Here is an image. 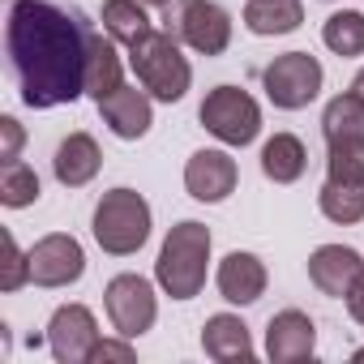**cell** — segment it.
<instances>
[{
	"label": "cell",
	"mask_w": 364,
	"mask_h": 364,
	"mask_svg": "<svg viewBox=\"0 0 364 364\" xmlns=\"http://www.w3.org/2000/svg\"><path fill=\"white\" fill-rule=\"evenodd\" d=\"M321 133L326 146H364V95L360 90L334 95L321 112Z\"/></svg>",
	"instance_id": "ac0fdd59"
},
{
	"label": "cell",
	"mask_w": 364,
	"mask_h": 364,
	"mask_svg": "<svg viewBox=\"0 0 364 364\" xmlns=\"http://www.w3.org/2000/svg\"><path fill=\"white\" fill-rule=\"evenodd\" d=\"M90 360H120V364H129V360H133V347H129V338H124V343L99 338V347H95V355H90Z\"/></svg>",
	"instance_id": "f1b7e54d"
},
{
	"label": "cell",
	"mask_w": 364,
	"mask_h": 364,
	"mask_svg": "<svg viewBox=\"0 0 364 364\" xmlns=\"http://www.w3.org/2000/svg\"><path fill=\"white\" fill-rule=\"evenodd\" d=\"M309 167V150L296 133H274L266 146H262V171L274 185H296Z\"/></svg>",
	"instance_id": "ffe728a7"
},
{
	"label": "cell",
	"mask_w": 364,
	"mask_h": 364,
	"mask_svg": "<svg viewBox=\"0 0 364 364\" xmlns=\"http://www.w3.org/2000/svg\"><path fill=\"white\" fill-rule=\"evenodd\" d=\"M103 304H107V317H112L120 338H141L159 317L154 287L141 274H116L107 283V291H103Z\"/></svg>",
	"instance_id": "ba28073f"
},
{
	"label": "cell",
	"mask_w": 364,
	"mask_h": 364,
	"mask_svg": "<svg viewBox=\"0 0 364 364\" xmlns=\"http://www.w3.org/2000/svg\"><path fill=\"white\" fill-rule=\"evenodd\" d=\"M141 5H154V9H163V5H167V0H141Z\"/></svg>",
	"instance_id": "1f68e13d"
},
{
	"label": "cell",
	"mask_w": 364,
	"mask_h": 364,
	"mask_svg": "<svg viewBox=\"0 0 364 364\" xmlns=\"http://www.w3.org/2000/svg\"><path fill=\"white\" fill-rule=\"evenodd\" d=\"M304 22L300 0H249L245 5V26L253 35H291Z\"/></svg>",
	"instance_id": "7402d4cb"
},
{
	"label": "cell",
	"mask_w": 364,
	"mask_h": 364,
	"mask_svg": "<svg viewBox=\"0 0 364 364\" xmlns=\"http://www.w3.org/2000/svg\"><path fill=\"white\" fill-rule=\"evenodd\" d=\"M99 22H103V31H107L116 43H124V48H137V43L154 31V22L146 18V5H141V0H103Z\"/></svg>",
	"instance_id": "44dd1931"
},
{
	"label": "cell",
	"mask_w": 364,
	"mask_h": 364,
	"mask_svg": "<svg viewBox=\"0 0 364 364\" xmlns=\"http://www.w3.org/2000/svg\"><path fill=\"white\" fill-rule=\"evenodd\" d=\"M351 360H355V364H364V347H360V351H355V355H351Z\"/></svg>",
	"instance_id": "d6a6232c"
},
{
	"label": "cell",
	"mask_w": 364,
	"mask_h": 364,
	"mask_svg": "<svg viewBox=\"0 0 364 364\" xmlns=\"http://www.w3.org/2000/svg\"><path fill=\"white\" fill-rule=\"evenodd\" d=\"M321 82H326L321 60L309 56V52H283V56H274V60L262 69L266 95H270V103L283 107V112L309 107V103L321 95Z\"/></svg>",
	"instance_id": "52a82bcc"
},
{
	"label": "cell",
	"mask_w": 364,
	"mask_h": 364,
	"mask_svg": "<svg viewBox=\"0 0 364 364\" xmlns=\"http://www.w3.org/2000/svg\"><path fill=\"white\" fill-rule=\"evenodd\" d=\"M317 210L330 223H360L364 219V185H347V180H326L317 189Z\"/></svg>",
	"instance_id": "603a6c76"
},
{
	"label": "cell",
	"mask_w": 364,
	"mask_h": 364,
	"mask_svg": "<svg viewBox=\"0 0 364 364\" xmlns=\"http://www.w3.org/2000/svg\"><path fill=\"white\" fill-rule=\"evenodd\" d=\"M86 48L90 26L77 9H60L52 0H14L9 5L5 52L26 107L48 112L86 95Z\"/></svg>",
	"instance_id": "6da1fadb"
},
{
	"label": "cell",
	"mask_w": 364,
	"mask_h": 364,
	"mask_svg": "<svg viewBox=\"0 0 364 364\" xmlns=\"http://www.w3.org/2000/svg\"><path fill=\"white\" fill-rule=\"evenodd\" d=\"M103 167V150L90 133H69L60 146H56V159H52V171L65 189H82L99 176Z\"/></svg>",
	"instance_id": "2e32d148"
},
{
	"label": "cell",
	"mask_w": 364,
	"mask_h": 364,
	"mask_svg": "<svg viewBox=\"0 0 364 364\" xmlns=\"http://www.w3.org/2000/svg\"><path fill=\"white\" fill-rule=\"evenodd\" d=\"M159 14H163L159 18L163 31L185 48H193L198 56H223L232 43V18L215 0H167Z\"/></svg>",
	"instance_id": "5b68a950"
},
{
	"label": "cell",
	"mask_w": 364,
	"mask_h": 364,
	"mask_svg": "<svg viewBox=\"0 0 364 364\" xmlns=\"http://www.w3.org/2000/svg\"><path fill=\"white\" fill-rule=\"evenodd\" d=\"M343 300H347V313H351V321H355V326H364V274L351 283V291H347Z\"/></svg>",
	"instance_id": "f546056e"
},
{
	"label": "cell",
	"mask_w": 364,
	"mask_h": 364,
	"mask_svg": "<svg viewBox=\"0 0 364 364\" xmlns=\"http://www.w3.org/2000/svg\"><path fill=\"white\" fill-rule=\"evenodd\" d=\"M95 240L112 257H129L150 240V202L137 189H107L95 206Z\"/></svg>",
	"instance_id": "277c9868"
},
{
	"label": "cell",
	"mask_w": 364,
	"mask_h": 364,
	"mask_svg": "<svg viewBox=\"0 0 364 364\" xmlns=\"http://www.w3.org/2000/svg\"><path fill=\"white\" fill-rule=\"evenodd\" d=\"M86 274V253L73 236L52 232L43 240H35L31 249V283L35 287H69Z\"/></svg>",
	"instance_id": "30bf717a"
},
{
	"label": "cell",
	"mask_w": 364,
	"mask_h": 364,
	"mask_svg": "<svg viewBox=\"0 0 364 364\" xmlns=\"http://www.w3.org/2000/svg\"><path fill=\"white\" fill-rule=\"evenodd\" d=\"M120 86H124V69H120L116 39L90 31V48H86V95L99 103V99H107Z\"/></svg>",
	"instance_id": "d6986e66"
},
{
	"label": "cell",
	"mask_w": 364,
	"mask_h": 364,
	"mask_svg": "<svg viewBox=\"0 0 364 364\" xmlns=\"http://www.w3.org/2000/svg\"><path fill=\"white\" fill-rule=\"evenodd\" d=\"M215 283H219V296H223L228 304H257V300L266 296L270 274H266V266H262L257 253L236 249V253H228V257L219 262Z\"/></svg>",
	"instance_id": "9a60e30c"
},
{
	"label": "cell",
	"mask_w": 364,
	"mask_h": 364,
	"mask_svg": "<svg viewBox=\"0 0 364 364\" xmlns=\"http://www.w3.org/2000/svg\"><path fill=\"white\" fill-rule=\"evenodd\" d=\"M185 189L193 202H223L236 189V159L228 150H198L185 163Z\"/></svg>",
	"instance_id": "7c38bea8"
},
{
	"label": "cell",
	"mask_w": 364,
	"mask_h": 364,
	"mask_svg": "<svg viewBox=\"0 0 364 364\" xmlns=\"http://www.w3.org/2000/svg\"><path fill=\"white\" fill-rule=\"evenodd\" d=\"M351 90H360V95H364V69L355 73V82H351Z\"/></svg>",
	"instance_id": "4dcf8cb0"
},
{
	"label": "cell",
	"mask_w": 364,
	"mask_h": 364,
	"mask_svg": "<svg viewBox=\"0 0 364 364\" xmlns=\"http://www.w3.org/2000/svg\"><path fill=\"white\" fill-rule=\"evenodd\" d=\"M198 120L206 124V133H215L223 146H249L257 141L262 133V107L249 90L240 86H215L202 107H198Z\"/></svg>",
	"instance_id": "8992f818"
},
{
	"label": "cell",
	"mask_w": 364,
	"mask_h": 364,
	"mask_svg": "<svg viewBox=\"0 0 364 364\" xmlns=\"http://www.w3.org/2000/svg\"><path fill=\"white\" fill-rule=\"evenodd\" d=\"M317 351V326L300 309H283L266 326V355L274 364H300Z\"/></svg>",
	"instance_id": "8fae6325"
},
{
	"label": "cell",
	"mask_w": 364,
	"mask_h": 364,
	"mask_svg": "<svg viewBox=\"0 0 364 364\" xmlns=\"http://www.w3.org/2000/svg\"><path fill=\"white\" fill-rule=\"evenodd\" d=\"M206 266H210V228L185 219L167 232L154 262V279L171 300H193L206 287Z\"/></svg>",
	"instance_id": "7a4b0ae2"
},
{
	"label": "cell",
	"mask_w": 364,
	"mask_h": 364,
	"mask_svg": "<svg viewBox=\"0 0 364 364\" xmlns=\"http://www.w3.org/2000/svg\"><path fill=\"white\" fill-rule=\"evenodd\" d=\"M129 65L141 90H150V99L159 103H180L193 86V69L180 56V39H171L167 31H150L137 48H129Z\"/></svg>",
	"instance_id": "3957f363"
},
{
	"label": "cell",
	"mask_w": 364,
	"mask_h": 364,
	"mask_svg": "<svg viewBox=\"0 0 364 364\" xmlns=\"http://www.w3.org/2000/svg\"><path fill=\"white\" fill-rule=\"evenodd\" d=\"M326 180L364 185V146H326Z\"/></svg>",
	"instance_id": "484cf974"
},
{
	"label": "cell",
	"mask_w": 364,
	"mask_h": 364,
	"mask_svg": "<svg viewBox=\"0 0 364 364\" xmlns=\"http://www.w3.org/2000/svg\"><path fill=\"white\" fill-rule=\"evenodd\" d=\"M26 283H31V253H22L14 232H5V274H0V291H18Z\"/></svg>",
	"instance_id": "4316f807"
},
{
	"label": "cell",
	"mask_w": 364,
	"mask_h": 364,
	"mask_svg": "<svg viewBox=\"0 0 364 364\" xmlns=\"http://www.w3.org/2000/svg\"><path fill=\"white\" fill-rule=\"evenodd\" d=\"M99 116H103V124H107L116 137L137 141V137H146V133H150V124H154L150 90L120 86V90H112L107 99H99Z\"/></svg>",
	"instance_id": "4fadbf2b"
},
{
	"label": "cell",
	"mask_w": 364,
	"mask_h": 364,
	"mask_svg": "<svg viewBox=\"0 0 364 364\" xmlns=\"http://www.w3.org/2000/svg\"><path fill=\"white\" fill-rule=\"evenodd\" d=\"M321 43L334 56H364V14H355V9L330 14L321 26Z\"/></svg>",
	"instance_id": "cb8c5ba5"
},
{
	"label": "cell",
	"mask_w": 364,
	"mask_h": 364,
	"mask_svg": "<svg viewBox=\"0 0 364 364\" xmlns=\"http://www.w3.org/2000/svg\"><path fill=\"white\" fill-rule=\"evenodd\" d=\"M360 274H364V257H360L355 249H347V245H321V249H313V257H309V279H313V287H317L321 296L343 300Z\"/></svg>",
	"instance_id": "5bb4252c"
},
{
	"label": "cell",
	"mask_w": 364,
	"mask_h": 364,
	"mask_svg": "<svg viewBox=\"0 0 364 364\" xmlns=\"http://www.w3.org/2000/svg\"><path fill=\"white\" fill-rule=\"evenodd\" d=\"M0 202H5L9 210H22V206L39 202V176H35L31 163L9 159L5 167H0Z\"/></svg>",
	"instance_id": "d4e9b609"
},
{
	"label": "cell",
	"mask_w": 364,
	"mask_h": 364,
	"mask_svg": "<svg viewBox=\"0 0 364 364\" xmlns=\"http://www.w3.org/2000/svg\"><path fill=\"white\" fill-rule=\"evenodd\" d=\"M22 141H26V133H22V124L14 120V116H0V159H18L22 154Z\"/></svg>",
	"instance_id": "83f0119b"
},
{
	"label": "cell",
	"mask_w": 364,
	"mask_h": 364,
	"mask_svg": "<svg viewBox=\"0 0 364 364\" xmlns=\"http://www.w3.org/2000/svg\"><path fill=\"white\" fill-rule=\"evenodd\" d=\"M48 347L60 364H86L99 347V321L86 304H60L48 321Z\"/></svg>",
	"instance_id": "9c48e42d"
},
{
	"label": "cell",
	"mask_w": 364,
	"mask_h": 364,
	"mask_svg": "<svg viewBox=\"0 0 364 364\" xmlns=\"http://www.w3.org/2000/svg\"><path fill=\"white\" fill-rule=\"evenodd\" d=\"M202 351L219 364H236V360H253V338L249 326L236 313H215L202 326Z\"/></svg>",
	"instance_id": "e0dca14e"
}]
</instances>
